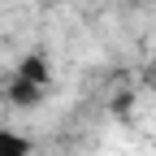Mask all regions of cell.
I'll return each mask as SVG.
<instances>
[{
    "instance_id": "obj_2",
    "label": "cell",
    "mask_w": 156,
    "mask_h": 156,
    "mask_svg": "<svg viewBox=\"0 0 156 156\" xmlns=\"http://www.w3.org/2000/svg\"><path fill=\"white\" fill-rule=\"evenodd\" d=\"M13 74L26 78V83H35V87H44V91L52 87V61H48V52H26Z\"/></svg>"
},
{
    "instance_id": "obj_1",
    "label": "cell",
    "mask_w": 156,
    "mask_h": 156,
    "mask_svg": "<svg viewBox=\"0 0 156 156\" xmlns=\"http://www.w3.org/2000/svg\"><path fill=\"white\" fill-rule=\"evenodd\" d=\"M44 95H48L44 87H35V83H26L17 74H9V83H5V104H13V108H39Z\"/></svg>"
},
{
    "instance_id": "obj_3",
    "label": "cell",
    "mask_w": 156,
    "mask_h": 156,
    "mask_svg": "<svg viewBox=\"0 0 156 156\" xmlns=\"http://www.w3.org/2000/svg\"><path fill=\"white\" fill-rule=\"evenodd\" d=\"M30 139L22 130H13V126H0V156H30Z\"/></svg>"
}]
</instances>
